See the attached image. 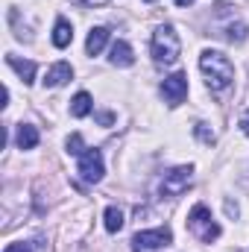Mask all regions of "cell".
<instances>
[{"label": "cell", "mask_w": 249, "mask_h": 252, "mask_svg": "<svg viewBox=\"0 0 249 252\" xmlns=\"http://www.w3.org/2000/svg\"><path fill=\"white\" fill-rule=\"evenodd\" d=\"M199 70L205 76V85L211 91H226L235 82V64L229 62V56L217 53V50H202L199 56Z\"/></svg>", "instance_id": "cell-1"}, {"label": "cell", "mask_w": 249, "mask_h": 252, "mask_svg": "<svg viewBox=\"0 0 249 252\" xmlns=\"http://www.w3.org/2000/svg\"><path fill=\"white\" fill-rule=\"evenodd\" d=\"M150 50H153V59L158 64H176L179 50H182V41H179V35H176V30H173L170 24H161V27L153 32Z\"/></svg>", "instance_id": "cell-2"}, {"label": "cell", "mask_w": 249, "mask_h": 252, "mask_svg": "<svg viewBox=\"0 0 249 252\" xmlns=\"http://www.w3.org/2000/svg\"><path fill=\"white\" fill-rule=\"evenodd\" d=\"M187 229H190V235H193L199 244H211V241L220 238V223L211 217V211H208L202 202L190 208V214H187Z\"/></svg>", "instance_id": "cell-3"}, {"label": "cell", "mask_w": 249, "mask_h": 252, "mask_svg": "<svg viewBox=\"0 0 249 252\" xmlns=\"http://www.w3.org/2000/svg\"><path fill=\"white\" fill-rule=\"evenodd\" d=\"M190 179H193V167H190V164L173 167V170L164 173V179H161L158 190H161V196H179V193H185L187 190Z\"/></svg>", "instance_id": "cell-4"}, {"label": "cell", "mask_w": 249, "mask_h": 252, "mask_svg": "<svg viewBox=\"0 0 249 252\" xmlns=\"http://www.w3.org/2000/svg\"><path fill=\"white\" fill-rule=\"evenodd\" d=\"M173 244V232L164 226V229H150V232H138L132 238V250L135 252H153L161 250V247H170Z\"/></svg>", "instance_id": "cell-5"}, {"label": "cell", "mask_w": 249, "mask_h": 252, "mask_svg": "<svg viewBox=\"0 0 249 252\" xmlns=\"http://www.w3.org/2000/svg\"><path fill=\"white\" fill-rule=\"evenodd\" d=\"M76 173L85 179V182H100L103 173H106V164H103V153L88 147L82 156H79V164H76Z\"/></svg>", "instance_id": "cell-6"}, {"label": "cell", "mask_w": 249, "mask_h": 252, "mask_svg": "<svg viewBox=\"0 0 249 252\" xmlns=\"http://www.w3.org/2000/svg\"><path fill=\"white\" fill-rule=\"evenodd\" d=\"M161 97L170 109H176L182 100L187 97V76L185 73H170L164 82H161Z\"/></svg>", "instance_id": "cell-7"}, {"label": "cell", "mask_w": 249, "mask_h": 252, "mask_svg": "<svg viewBox=\"0 0 249 252\" xmlns=\"http://www.w3.org/2000/svg\"><path fill=\"white\" fill-rule=\"evenodd\" d=\"M109 62L115 64V67H129V64H135V53H132L129 41L118 38V41L112 44V50H109Z\"/></svg>", "instance_id": "cell-8"}, {"label": "cell", "mask_w": 249, "mask_h": 252, "mask_svg": "<svg viewBox=\"0 0 249 252\" xmlns=\"http://www.w3.org/2000/svg\"><path fill=\"white\" fill-rule=\"evenodd\" d=\"M6 64L21 76V82H24V85H32V82H35V62L18 59V56H12V53H9V56H6Z\"/></svg>", "instance_id": "cell-9"}, {"label": "cell", "mask_w": 249, "mask_h": 252, "mask_svg": "<svg viewBox=\"0 0 249 252\" xmlns=\"http://www.w3.org/2000/svg\"><path fill=\"white\" fill-rule=\"evenodd\" d=\"M70 76H73V67H70L67 62H56L50 70H47V76H44V85H47V88H62Z\"/></svg>", "instance_id": "cell-10"}, {"label": "cell", "mask_w": 249, "mask_h": 252, "mask_svg": "<svg viewBox=\"0 0 249 252\" xmlns=\"http://www.w3.org/2000/svg\"><path fill=\"white\" fill-rule=\"evenodd\" d=\"M106 41H109V30L106 27H94L88 32V38H85V53L88 56H100L103 47H106Z\"/></svg>", "instance_id": "cell-11"}, {"label": "cell", "mask_w": 249, "mask_h": 252, "mask_svg": "<svg viewBox=\"0 0 249 252\" xmlns=\"http://www.w3.org/2000/svg\"><path fill=\"white\" fill-rule=\"evenodd\" d=\"M70 41H73V27H70V21H67V18H59V21H56V27H53V44H56L59 50H64Z\"/></svg>", "instance_id": "cell-12"}, {"label": "cell", "mask_w": 249, "mask_h": 252, "mask_svg": "<svg viewBox=\"0 0 249 252\" xmlns=\"http://www.w3.org/2000/svg\"><path fill=\"white\" fill-rule=\"evenodd\" d=\"M18 147L21 150H32V147H38V129L32 124H21L18 126Z\"/></svg>", "instance_id": "cell-13"}, {"label": "cell", "mask_w": 249, "mask_h": 252, "mask_svg": "<svg viewBox=\"0 0 249 252\" xmlns=\"http://www.w3.org/2000/svg\"><path fill=\"white\" fill-rule=\"evenodd\" d=\"M70 115H73V118L91 115V94H88V91H79V94L70 100Z\"/></svg>", "instance_id": "cell-14"}, {"label": "cell", "mask_w": 249, "mask_h": 252, "mask_svg": "<svg viewBox=\"0 0 249 252\" xmlns=\"http://www.w3.org/2000/svg\"><path fill=\"white\" fill-rule=\"evenodd\" d=\"M103 223H106V229H109L112 235L121 232V229H124V211H121L118 205H109L106 214H103Z\"/></svg>", "instance_id": "cell-15"}, {"label": "cell", "mask_w": 249, "mask_h": 252, "mask_svg": "<svg viewBox=\"0 0 249 252\" xmlns=\"http://www.w3.org/2000/svg\"><path fill=\"white\" fill-rule=\"evenodd\" d=\"M247 35H249V27L241 24V21H238V24L232 21V24L226 27V38H229V41H238V44H241V41H247Z\"/></svg>", "instance_id": "cell-16"}, {"label": "cell", "mask_w": 249, "mask_h": 252, "mask_svg": "<svg viewBox=\"0 0 249 252\" xmlns=\"http://www.w3.org/2000/svg\"><path fill=\"white\" fill-rule=\"evenodd\" d=\"M85 150H88V147H85V144H82V135H79V132H73V135H70V138H67V153H70V156H76V158H79V156H82V153H85Z\"/></svg>", "instance_id": "cell-17"}, {"label": "cell", "mask_w": 249, "mask_h": 252, "mask_svg": "<svg viewBox=\"0 0 249 252\" xmlns=\"http://www.w3.org/2000/svg\"><path fill=\"white\" fill-rule=\"evenodd\" d=\"M193 132H196V138H199V141L214 144V132L208 129V124H196V126H193Z\"/></svg>", "instance_id": "cell-18"}, {"label": "cell", "mask_w": 249, "mask_h": 252, "mask_svg": "<svg viewBox=\"0 0 249 252\" xmlns=\"http://www.w3.org/2000/svg\"><path fill=\"white\" fill-rule=\"evenodd\" d=\"M3 252H32V250H30L27 244H9V247H6Z\"/></svg>", "instance_id": "cell-19"}, {"label": "cell", "mask_w": 249, "mask_h": 252, "mask_svg": "<svg viewBox=\"0 0 249 252\" xmlns=\"http://www.w3.org/2000/svg\"><path fill=\"white\" fill-rule=\"evenodd\" d=\"M241 129H244V135H249V109L241 115Z\"/></svg>", "instance_id": "cell-20"}, {"label": "cell", "mask_w": 249, "mask_h": 252, "mask_svg": "<svg viewBox=\"0 0 249 252\" xmlns=\"http://www.w3.org/2000/svg\"><path fill=\"white\" fill-rule=\"evenodd\" d=\"M76 3H82V6H106L112 0H76Z\"/></svg>", "instance_id": "cell-21"}, {"label": "cell", "mask_w": 249, "mask_h": 252, "mask_svg": "<svg viewBox=\"0 0 249 252\" xmlns=\"http://www.w3.org/2000/svg\"><path fill=\"white\" fill-rule=\"evenodd\" d=\"M97 121H100V124H103V126H109V124H112V121H115V118H112L109 112H103V115H97Z\"/></svg>", "instance_id": "cell-22"}, {"label": "cell", "mask_w": 249, "mask_h": 252, "mask_svg": "<svg viewBox=\"0 0 249 252\" xmlns=\"http://www.w3.org/2000/svg\"><path fill=\"white\" fill-rule=\"evenodd\" d=\"M193 0H176V6H190Z\"/></svg>", "instance_id": "cell-23"}, {"label": "cell", "mask_w": 249, "mask_h": 252, "mask_svg": "<svg viewBox=\"0 0 249 252\" xmlns=\"http://www.w3.org/2000/svg\"><path fill=\"white\" fill-rule=\"evenodd\" d=\"M147 3H156V0H147Z\"/></svg>", "instance_id": "cell-24"}]
</instances>
